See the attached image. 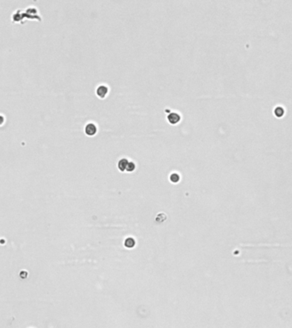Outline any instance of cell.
I'll list each match as a JSON object with an SVG mask.
<instances>
[{"mask_svg":"<svg viewBox=\"0 0 292 328\" xmlns=\"http://www.w3.org/2000/svg\"><path fill=\"white\" fill-rule=\"evenodd\" d=\"M181 119L180 115L178 113L172 112L167 115V120L169 121V123L171 124H177Z\"/></svg>","mask_w":292,"mask_h":328,"instance_id":"obj_1","label":"cell"},{"mask_svg":"<svg viewBox=\"0 0 292 328\" xmlns=\"http://www.w3.org/2000/svg\"><path fill=\"white\" fill-rule=\"evenodd\" d=\"M85 132L88 136H93L95 135L97 132V126L93 123H89L85 126Z\"/></svg>","mask_w":292,"mask_h":328,"instance_id":"obj_2","label":"cell"},{"mask_svg":"<svg viewBox=\"0 0 292 328\" xmlns=\"http://www.w3.org/2000/svg\"><path fill=\"white\" fill-rule=\"evenodd\" d=\"M108 89L107 86H100L97 89V96L99 97L103 98L108 94Z\"/></svg>","mask_w":292,"mask_h":328,"instance_id":"obj_3","label":"cell"},{"mask_svg":"<svg viewBox=\"0 0 292 328\" xmlns=\"http://www.w3.org/2000/svg\"><path fill=\"white\" fill-rule=\"evenodd\" d=\"M127 164H128V161H127L126 159H124V158H123V159H121V160L118 162V168H119L121 172H123V171H125L126 170Z\"/></svg>","mask_w":292,"mask_h":328,"instance_id":"obj_4","label":"cell"},{"mask_svg":"<svg viewBox=\"0 0 292 328\" xmlns=\"http://www.w3.org/2000/svg\"><path fill=\"white\" fill-rule=\"evenodd\" d=\"M125 245L127 247V248H132V247L135 245V241H134V239H132V238L127 239L125 241Z\"/></svg>","mask_w":292,"mask_h":328,"instance_id":"obj_5","label":"cell"},{"mask_svg":"<svg viewBox=\"0 0 292 328\" xmlns=\"http://www.w3.org/2000/svg\"><path fill=\"white\" fill-rule=\"evenodd\" d=\"M134 169H135V164H134V162H129V161H128V164H127V166H126V170L127 172H132Z\"/></svg>","mask_w":292,"mask_h":328,"instance_id":"obj_6","label":"cell"},{"mask_svg":"<svg viewBox=\"0 0 292 328\" xmlns=\"http://www.w3.org/2000/svg\"><path fill=\"white\" fill-rule=\"evenodd\" d=\"M170 179H171V181L172 182H173V183H176V182H178L179 180V176L177 174V173H173L171 176H170Z\"/></svg>","mask_w":292,"mask_h":328,"instance_id":"obj_7","label":"cell"},{"mask_svg":"<svg viewBox=\"0 0 292 328\" xmlns=\"http://www.w3.org/2000/svg\"><path fill=\"white\" fill-rule=\"evenodd\" d=\"M4 122V117L2 115H0V125Z\"/></svg>","mask_w":292,"mask_h":328,"instance_id":"obj_8","label":"cell"}]
</instances>
